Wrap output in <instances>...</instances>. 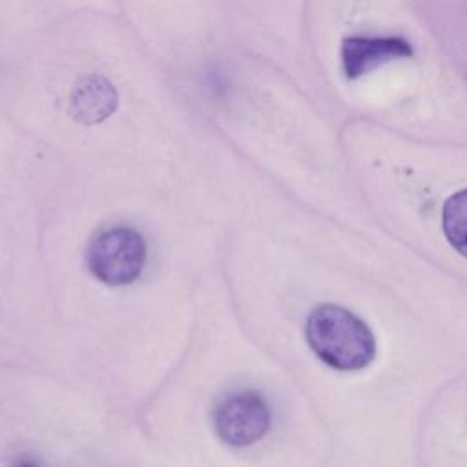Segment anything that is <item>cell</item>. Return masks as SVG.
Wrapping results in <instances>:
<instances>
[{"mask_svg":"<svg viewBox=\"0 0 467 467\" xmlns=\"http://www.w3.org/2000/svg\"><path fill=\"white\" fill-rule=\"evenodd\" d=\"M119 106L115 86L102 75L88 73L77 78L69 95V115L86 126L109 119Z\"/></svg>","mask_w":467,"mask_h":467,"instance_id":"obj_5","label":"cell"},{"mask_svg":"<svg viewBox=\"0 0 467 467\" xmlns=\"http://www.w3.org/2000/svg\"><path fill=\"white\" fill-rule=\"evenodd\" d=\"M213 429L224 443L248 447L268 432L270 409L254 390L230 394L213 410Z\"/></svg>","mask_w":467,"mask_h":467,"instance_id":"obj_3","label":"cell"},{"mask_svg":"<svg viewBox=\"0 0 467 467\" xmlns=\"http://www.w3.org/2000/svg\"><path fill=\"white\" fill-rule=\"evenodd\" d=\"M312 352L336 370H361L376 356V339L368 325L337 305L316 306L305 327Z\"/></svg>","mask_w":467,"mask_h":467,"instance_id":"obj_1","label":"cell"},{"mask_svg":"<svg viewBox=\"0 0 467 467\" xmlns=\"http://www.w3.org/2000/svg\"><path fill=\"white\" fill-rule=\"evenodd\" d=\"M441 226L451 246L467 257V190L452 193L443 202Z\"/></svg>","mask_w":467,"mask_h":467,"instance_id":"obj_6","label":"cell"},{"mask_svg":"<svg viewBox=\"0 0 467 467\" xmlns=\"http://www.w3.org/2000/svg\"><path fill=\"white\" fill-rule=\"evenodd\" d=\"M410 55V44L400 36H348L341 44V66L347 78H358L385 62Z\"/></svg>","mask_w":467,"mask_h":467,"instance_id":"obj_4","label":"cell"},{"mask_svg":"<svg viewBox=\"0 0 467 467\" xmlns=\"http://www.w3.org/2000/svg\"><path fill=\"white\" fill-rule=\"evenodd\" d=\"M146 263L142 235L128 226L100 232L88 248V268L104 285L122 286L133 283Z\"/></svg>","mask_w":467,"mask_h":467,"instance_id":"obj_2","label":"cell"},{"mask_svg":"<svg viewBox=\"0 0 467 467\" xmlns=\"http://www.w3.org/2000/svg\"><path fill=\"white\" fill-rule=\"evenodd\" d=\"M11 467H38V465L33 460H29V458H20Z\"/></svg>","mask_w":467,"mask_h":467,"instance_id":"obj_7","label":"cell"}]
</instances>
